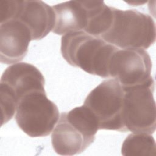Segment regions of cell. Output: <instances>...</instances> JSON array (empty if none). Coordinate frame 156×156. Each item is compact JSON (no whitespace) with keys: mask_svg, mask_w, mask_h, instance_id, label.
Returning <instances> with one entry per match:
<instances>
[{"mask_svg":"<svg viewBox=\"0 0 156 156\" xmlns=\"http://www.w3.org/2000/svg\"><path fill=\"white\" fill-rule=\"evenodd\" d=\"M55 14L52 32L65 35L71 32H85L92 12V1H68L52 6Z\"/></svg>","mask_w":156,"mask_h":156,"instance_id":"10","label":"cell"},{"mask_svg":"<svg viewBox=\"0 0 156 156\" xmlns=\"http://www.w3.org/2000/svg\"><path fill=\"white\" fill-rule=\"evenodd\" d=\"M19 1H0V19L1 23L15 18Z\"/></svg>","mask_w":156,"mask_h":156,"instance_id":"14","label":"cell"},{"mask_svg":"<svg viewBox=\"0 0 156 156\" xmlns=\"http://www.w3.org/2000/svg\"><path fill=\"white\" fill-rule=\"evenodd\" d=\"M155 23L148 14L113 7V20L101 38L119 49L149 48L155 41Z\"/></svg>","mask_w":156,"mask_h":156,"instance_id":"3","label":"cell"},{"mask_svg":"<svg viewBox=\"0 0 156 156\" xmlns=\"http://www.w3.org/2000/svg\"><path fill=\"white\" fill-rule=\"evenodd\" d=\"M99 130L96 118L84 105L63 112L52 132L53 149L61 155L79 154L94 142Z\"/></svg>","mask_w":156,"mask_h":156,"instance_id":"2","label":"cell"},{"mask_svg":"<svg viewBox=\"0 0 156 156\" xmlns=\"http://www.w3.org/2000/svg\"><path fill=\"white\" fill-rule=\"evenodd\" d=\"M155 82L152 77L146 82L123 88V120L126 131L152 134L156 127Z\"/></svg>","mask_w":156,"mask_h":156,"instance_id":"6","label":"cell"},{"mask_svg":"<svg viewBox=\"0 0 156 156\" xmlns=\"http://www.w3.org/2000/svg\"><path fill=\"white\" fill-rule=\"evenodd\" d=\"M32 35L29 29L18 20L1 23L0 59L5 64L21 61L28 52Z\"/></svg>","mask_w":156,"mask_h":156,"instance_id":"8","label":"cell"},{"mask_svg":"<svg viewBox=\"0 0 156 156\" xmlns=\"http://www.w3.org/2000/svg\"><path fill=\"white\" fill-rule=\"evenodd\" d=\"M152 61L142 49H118L109 66L110 78L116 79L122 88L143 83L151 79Z\"/></svg>","mask_w":156,"mask_h":156,"instance_id":"7","label":"cell"},{"mask_svg":"<svg viewBox=\"0 0 156 156\" xmlns=\"http://www.w3.org/2000/svg\"><path fill=\"white\" fill-rule=\"evenodd\" d=\"M29 29L32 40L44 38L52 30L55 14L52 7L42 1H19L15 18Z\"/></svg>","mask_w":156,"mask_h":156,"instance_id":"11","label":"cell"},{"mask_svg":"<svg viewBox=\"0 0 156 156\" xmlns=\"http://www.w3.org/2000/svg\"><path fill=\"white\" fill-rule=\"evenodd\" d=\"M1 107L2 112V123L7 122L16 113L18 101L12 93L4 85L0 84Z\"/></svg>","mask_w":156,"mask_h":156,"instance_id":"13","label":"cell"},{"mask_svg":"<svg viewBox=\"0 0 156 156\" xmlns=\"http://www.w3.org/2000/svg\"><path fill=\"white\" fill-rule=\"evenodd\" d=\"M44 77L34 65L24 62L8 66L1 76L0 84L5 86L18 103L24 96L36 91L44 90Z\"/></svg>","mask_w":156,"mask_h":156,"instance_id":"9","label":"cell"},{"mask_svg":"<svg viewBox=\"0 0 156 156\" xmlns=\"http://www.w3.org/2000/svg\"><path fill=\"white\" fill-rule=\"evenodd\" d=\"M156 144L151 134L132 133L124 140L121 154L124 156H154Z\"/></svg>","mask_w":156,"mask_h":156,"instance_id":"12","label":"cell"},{"mask_svg":"<svg viewBox=\"0 0 156 156\" xmlns=\"http://www.w3.org/2000/svg\"><path fill=\"white\" fill-rule=\"evenodd\" d=\"M57 105L49 100L45 91L26 94L18 102L15 120L19 127L31 137L49 135L59 119Z\"/></svg>","mask_w":156,"mask_h":156,"instance_id":"5","label":"cell"},{"mask_svg":"<svg viewBox=\"0 0 156 156\" xmlns=\"http://www.w3.org/2000/svg\"><path fill=\"white\" fill-rule=\"evenodd\" d=\"M118 49L83 31L66 34L61 39L62 57L70 65L102 78H110V61Z\"/></svg>","mask_w":156,"mask_h":156,"instance_id":"1","label":"cell"},{"mask_svg":"<svg viewBox=\"0 0 156 156\" xmlns=\"http://www.w3.org/2000/svg\"><path fill=\"white\" fill-rule=\"evenodd\" d=\"M124 91L111 78L102 81L88 94L83 105L96 118L99 130L126 132L123 120Z\"/></svg>","mask_w":156,"mask_h":156,"instance_id":"4","label":"cell"}]
</instances>
